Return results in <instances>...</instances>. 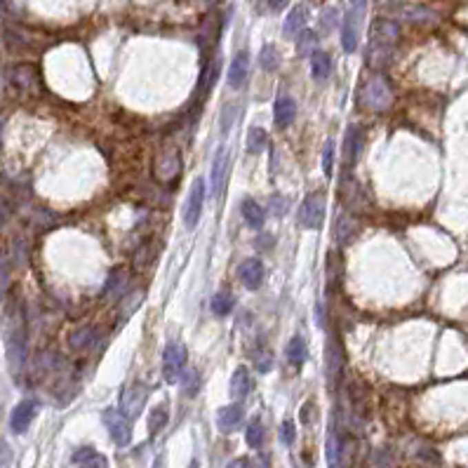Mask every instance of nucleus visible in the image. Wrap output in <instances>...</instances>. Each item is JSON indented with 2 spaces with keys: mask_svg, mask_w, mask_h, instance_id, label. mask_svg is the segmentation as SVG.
<instances>
[{
  "mask_svg": "<svg viewBox=\"0 0 468 468\" xmlns=\"http://www.w3.org/2000/svg\"><path fill=\"white\" fill-rule=\"evenodd\" d=\"M360 21H363V14L353 12V10H348L344 14V28H341V48H344V52H356L358 48V31H360Z\"/></svg>",
  "mask_w": 468,
  "mask_h": 468,
  "instance_id": "13",
  "label": "nucleus"
},
{
  "mask_svg": "<svg viewBox=\"0 0 468 468\" xmlns=\"http://www.w3.org/2000/svg\"><path fill=\"white\" fill-rule=\"evenodd\" d=\"M332 165H334V141L327 139L323 148V172L332 174Z\"/></svg>",
  "mask_w": 468,
  "mask_h": 468,
  "instance_id": "39",
  "label": "nucleus"
},
{
  "mask_svg": "<svg viewBox=\"0 0 468 468\" xmlns=\"http://www.w3.org/2000/svg\"><path fill=\"white\" fill-rule=\"evenodd\" d=\"M184 170V161H181L179 148L172 144H165L161 151L156 153V161H153V176L161 184H174L181 176Z\"/></svg>",
  "mask_w": 468,
  "mask_h": 468,
  "instance_id": "1",
  "label": "nucleus"
},
{
  "mask_svg": "<svg viewBox=\"0 0 468 468\" xmlns=\"http://www.w3.org/2000/svg\"><path fill=\"white\" fill-rule=\"evenodd\" d=\"M336 21H339V12H336L334 8H325V10H323V14H321V31H323V33L334 31Z\"/></svg>",
  "mask_w": 468,
  "mask_h": 468,
  "instance_id": "37",
  "label": "nucleus"
},
{
  "mask_svg": "<svg viewBox=\"0 0 468 468\" xmlns=\"http://www.w3.org/2000/svg\"><path fill=\"white\" fill-rule=\"evenodd\" d=\"M36 414H38V400L26 398V400H21L12 409V414H10V428H12L14 433H26L31 421L36 419Z\"/></svg>",
  "mask_w": 468,
  "mask_h": 468,
  "instance_id": "11",
  "label": "nucleus"
},
{
  "mask_svg": "<svg viewBox=\"0 0 468 468\" xmlns=\"http://www.w3.org/2000/svg\"><path fill=\"white\" fill-rule=\"evenodd\" d=\"M252 376L245 367H238L236 372L231 376V396L236 398V400H243V398L250 396V391H252Z\"/></svg>",
  "mask_w": 468,
  "mask_h": 468,
  "instance_id": "21",
  "label": "nucleus"
},
{
  "mask_svg": "<svg viewBox=\"0 0 468 468\" xmlns=\"http://www.w3.org/2000/svg\"><path fill=\"white\" fill-rule=\"evenodd\" d=\"M0 283H3V276H0Z\"/></svg>",
  "mask_w": 468,
  "mask_h": 468,
  "instance_id": "49",
  "label": "nucleus"
},
{
  "mask_svg": "<svg viewBox=\"0 0 468 468\" xmlns=\"http://www.w3.org/2000/svg\"><path fill=\"white\" fill-rule=\"evenodd\" d=\"M341 369H344V348H341L336 336H329L327 346H325V372H327L329 386L332 388L336 381H339Z\"/></svg>",
  "mask_w": 468,
  "mask_h": 468,
  "instance_id": "9",
  "label": "nucleus"
},
{
  "mask_svg": "<svg viewBox=\"0 0 468 468\" xmlns=\"http://www.w3.org/2000/svg\"><path fill=\"white\" fill-rule=\"evenodd\" d=\"M101 421H104L108 436L113 438V442L118 447H128L130 440H132V419L118 407H108L101 414Z\"/></svg>",
  "mask_w": 468,
  "mask_h": 468,
  "instance_id": "5",
  "label": "nucleus"
},
{
  "mask_svg": "<svg viewBox=\"0 0 468 468\" xmlns=\"http://www.w3.org/2000/svg\"><path fill=\"white\" fill-rule=\"evenodd\" d=\"M243 416H245V409L241 403L226 405V407H221L219 414H216V426H219L224 433H233L243 424Z\"/></svg>",
  "mask_w": 468,
  "mask_h": 468,
  "instance_id": "15",
  "label": "nucleus"
},
{
  "mask_svg": "<svg viewBox=\"0 0 468 468\" xmlns=\"http://www.w3.org/2000/svg\"><path fill=\"white\" fill-rule=\"evenodd\" d=\"M5 219H8V214H5V207H3V203H0V226L5 224Z\"/></svg>",
  "mask_w": 468,
  "mask_h": 468,
  "instance_id": "46",
  "label": "nucleus"
},
{
  "mask_svg": "<svg viewBox=\"0 0 468 468\" xmlns=\"http://www.w3.org/2000/svg\"><path fill=\"white\" fill-rule=\"evenodd\" d=\"M341 454H344V442H341L339 433H329L327 438V461L329 466L341 464Z\"/></svg>",
  "mask_w": 468,
  "mask_h": 468,
  "instance_id": "31",
  "label": "nucleus"
},
{
  "mask_svg": "<svg viewBox=\"0 0 468 468\" xmlns=\"http://www.w3.org/2000/svg\"><path fill=\"white\" fill-rule=\"evenodd\" d=\"M259 61H261V68H264V71H276L278 64H281V61H278V52H276L273 45H268V48L261 50Z\"/></svg>",
  "mask_w": 468,
  "mask_h": 468,
  "instance_id": "36",
  "label": "nucleus"
},
{
  "mask_svg": "<svg viewBox=\"0 0 468 468\" xmlns=\"http://www.w3.org/2000/svg\"><path fill=\"white\" fill-rule=\"evenodd\" d=\"M236 111H238V108L233 106V108H231V121H236ZM224 113H226V116H224V125H221V128H224V132H226V130H228V106H226V111H224Z\"/></svg>",
  "mask_w": 468,
  "mask_h": 468,
  "instance_id": "44",
  "label": "nucleus"
},
{
  "mask_svg": "<svg viewBox=\"0 0 468 468\" xmlns=\"http://www.w3.org/2000/svg\"><path fill=\"white\" fill-rule=\"evenodd\" d=\"M231 172V156H228L226 146H219L212 161V172H210V186H212L214 196H221L226 186V176Z\"/></svg>",
  "mask_w": 468,
  "mask_h": 468,
  "instance_id": "10",
  "label": "nucleus"
},
{
  "mask_svg": "<svg viewBox=\"0 0 468 468\" xmlns=\"http://www.w3.org/2000/svg\"><path fill=\"white\" fill-rule=\"evenodd\" d=\"M306 21H308V8L306 5H294L292 12L287 14V19H285V24H283V33L287 38H296L301 31H304Z\"/></svg>",
  "mask_w": 468,
  "mask_h": 468,
  "instance_id": "19",
  "label": "nucleus"
},
{
  "mask_svg": "<svg viewBox=\"0 0 468 468\" xmlns=\"http://www.w3.org/2000/svg\"><path fill=\"white\" fill-rule=\"evenodd\" d=\"M285 356H287V360L292 363L294 367L304 365V363H306V358H308L306 341L301 339V336H292V339L287 341V348H285Z\"/></svg>",
  "mask_w": 468,
  "mask_h": 468,
  "instance_id": "24",
  "label": "nucleus"
},
{
  "mask_svg": "<svg viewBox=\"0 0 468 468\" xmlns=\"http://www.w3.org/2000/svg\"><path fill=\"white\" fill-rule=\"evenodd\" d=\"M294 116H296V104H294L292 96H287V94L278 96L276 108H273V121H276V128L278 130L289 128V125L294 123Z\"/></svg>",
  "mask_w": 468,
  "mask_h": 468,
  "instance_id": "16",
  "label": "nucleus"
},
{
  "mask_svg": "<svg viewBox=\"0 0 468 468\" xmlns=\"http://www.w3.org/2000/svg\"><path fill=\"white\" fill-rule=\"evenodd\" d=\"M318 43V36L313 31H301L299 33V41H296V52L299 54H313V48H316Z\"/></svg>",
  "mask_w": 468,
  "mask_h": 468,
  "instance_id": "35",
  "label": "nucleus"
},
{
  "mask_svg": "<svg viewBox=\"0 0 468 468\" xmlns=\"http://www.w3.org/2000/svg\"><path fill=\"white\" fill-rule=\"evenodd\" d=\"M233 308V296L226 292V289H221V292H216L212 296V313L214 316H228Z\"/></svg>",
  "mask_w": 468,
  "mask_h": 468,
  "instance_id": "34",
  "label": "nucleus"
},
{
  "mask_svg": "<svg viewBox=\"0 0 468 468\" xmlns=\"http://www.w3.org/2000/svg\"><path fill=\"white\" fill-rule=\"evenodd\" d=\"M271 207H273V214H276V216H281V214H285V207H287V201H283V198L273 196V198H271Z\"/></svg>",
  "mask_w": 468,
  "mask_h": 468,
  "instance_id": "43",
  "label": "nucleus"
},
{
  "mask_svg": "<svg viewBox=\"0 0 468 468\" xmlns=\"http://www.w3.org/2000/svg\"><path fill=\"white\" fill-rule=\"evenodd\" d=\"M313 414H316V405H313V403H308V405L301 407V421H304V424L311 426L313 421H316V416H313Z\"/></svg>",
  "mask_w": 468,
  "mask_h": 468,
  "instance_id": "42",
  "label": "nucleus"
},
{
  "mask_svg": "<svg viewBox=\"0 0 468 468\" xmlns=\"http://www.w3.org/2000/svg\"><path fill=\"white\" fill-rule=\"evenodd\" d=\"M167 405H156V407L151 409V416H148V433L151 436H156V433L163 431V426L167 424Z\"/></svg>",
  "mask_w": 468,
  "mask_h": 468,
  "instance_id": "29",
  "label": "nucleus"
},
{
  "mask_svg": "<svg viewBox=\"0 0 468 468\" xmlns=\"http://www.w3.org/2000/svg\"><path fill=\"white\" fill-rule=\"evenodd\" d=\"M186 360H188V353H186V346L181 344V341H172V344H167V348H165V353H163L165 381H170V384L179 381L181 372H184V367H186Z\"/></svg>",
  "mask_w": 468,
  "mask_h": 468,
  "instance_id": "6",
  "label": "nucleus"
},
{
  "mask_svg": "<svg viewBox=\"0 0 468 468\" xmlns=\"http://www.w3.org/2000/svg\"><path fill=\"white\" fill-rule=\"evenodd\" d=\"M325 212H327V196L323 191H313L304 198L299 207V224L304 228H311V231H318L325 221Z\"/></svg>",
  "mask_w": 468,
  "mask_h": 468,
  "instance_id": "4",
  "label": "nucleus"
},
{
  "mask_svg": "<svg viewBox=\"0 0 468 468\" xmlns=\"http://www.w3.org/2000/svg\"><path fill=\"white\" fill-rule=\"evenodd\" d=\"M0 134H3V121H0Z\"/></svg>",
  "mask_w": 468,
  "mask_h": 468,
  "instance_id": "48",
  "label": "nucleus"
},
{
  "mask_svg": "<svg viewBox=\"0 0 468 468\" xmlns=\"http://www.w3.org/2000/svg\"><path fill=\"white\" fill-rule=\"evenodd\" d=\"M71 461L73 464H81V466H108V461L92 447L76 449V454L71 456Z\"/></svg>",
  "mask_w": 468,
  "mask_h": 468,
  "instance_id": "27",
  "label": "nucleus"
},
{
  "mask_svg": "<svg viewBox=\"0 0 468 468\" xmlns=\"http://www.w3.org/2000/svg\"><path fill=\"white\" fill-rule=\"evenodd\" d=\"M296 438V431H294V421H283L281 424V442L283 445H292Z\"/></svg>",
  "mask_w": 468,
  "mask_h": 468,
  "instance_id": "40",
  "label": "nucleus"
},
{
  "mask_svg": "<svg viewBox=\"0 0 468 468\" xmlns=\"http://www.w3.org/2000/svg\"><path fill=\"white\" fill-rule=\"evenodd\" d=\"M238 276H241L243 285L247 289H259L261 283H264V264H261L259 259H247L243 261L241 271H238Z\"/></svg>",
  "mask_w": 468,
  "mask_h": 468,
  "instance_id": "17",
  "label": "nucleus"
},
{
  "mask_svg": "<svg viewBox=\"0 0 468 468\" xmlns=\"http://www.w3.org/2000/svg\"><path fill=\"white\" fill-rule=\"evenodd\" d=\"M146 398H148V388L141 384V381H132V384H128L121 391V409L130 419H136V416L141 414V409H144Z\"/></svg>",
  "mask_w": 468,
  "mask_h": 468,
  "instance_id": "7",
  "label": "nucleus"
},
{
  "mask_svg": "<svg viewBox=\"0 0 468 468\" xmlns=\"http://www.w3.org/2000/svg\"><path fill=\"white\" fill-rule=\"evenodd\" d=\"M268 144V136H266V130L261 128H252L247 132V151L250 153H261Z\"/></svg>",
  "mask_w": 468,
  "mask_h": 468,
  "instance_id": "32",
  "label": "nucleus"
},
{
  "mask_svg": "<svg viewBox=\"0 0 468 468\" xmlns=\"http://www.w3.org/2000/svg\"><path fill=\"white\" fill-rule=\"evenodd\" d=\"M216 73H219V59H214V66L207 68V71L203 73V81H201V94L210 92V90L214 88L216 83Z\"/></svg>",
  "mask_w": 468,
  "mask_h": 468,
  "instance_id": "38",
  "label": "nucleus"
},
{
  "mask_svg": "<svg viewBox=\"0 0 468 468\" xmlns=\"http://www.w3.org/2000/svg\"><path fill=\"white\" fill-rule=\"evenodd\" d=\"M372 41H384V43H393L398 41V26L388 19H376L372 24V33H369Z\"/></svg>",
  "mask_w": 468,
  "mask_h": 468,
  "instance_id": "23",
  "label": "nucleus"
},
{
  "mask_svg": "<svg viewBox=\"0 0 468 468\" xmlns=\"http://www.w3.org/2000/svg\"><path fill=\"white\" fill-rule=\"evenodd\" d=\"M363 134H365L363 128H358V125H348V130L344 134V165L348 170H351L358 161H360Z\"/></svg>",
  "mask_w": 468,
  "mask_h": 468,
  "instance_id": "12",
  "label": "nucleus"
},
{
  "mask_svg": "<svg viewBox=\"0 0 468 468\" xmlns=\"http://www.w3.org/2000/svg\"><path fill=\"white\" fill-rule=\"evenodd\" d=\"M205 5H214V3H219V0H203Z\"/></svg>",
  "mask_w": 468,
  "mask_h": 468,
  "instance_id": "47",
  "label": "nucleus"
},
{
  "mask_svg": "<svg viewBox=\"0 0 468 468\" xmlns=\"http://www.w3.org/2000/svg\"><path fill=\"white\" fill-rule=\"evenodd\" d=\"M391 101H393V92L391 88H388V81L381 73L369 78V81L365 83V88L360 90V106L372 113L386 111V108L391 106Z\"/></svg>",
  "mask_w": 468,
  "mask_h": 468,
  "instance_id": "2",
  "label": "nucleus"
},
{
  "mask_svg": "<svg viewBox=\"0 0 468 468\" xmlns=\"http://www.w3.org/2000/svg\"><path fill=\"white\" fill-rule=\"evenodd\" d=\"M393 57V43H384V41H372L369 38V48H367V64L374 71H381L391 64Z\"/></svg>",
  "mask_w": 468,
  "mask_h": 468,
  "instance_id": "14",
  "label": "nucleus"
},
{
  "mask_svg": "<svg viewBox=\"0 0 468 468\" xmlns=\"http://www.w3.org/2000/svg\"><path fill=\"white\" fill-rule=\"evenodd\" d=\"M203 203H205V181L198 176L191 186V193L186 198V207H184V224L188 228H196L203 214Z\"/></svg>",
  "mask_w": 468,
  "mask_h": 468,
  "instance_id": "8",
  "label": "nucleus"
},
{
  "mask_svg": "<svg viewBox=\"0 0 468 468\" xmlns=\"http://www.w3.org/2000/svg\"><path fill=\"white\" fill-rule=\"evenodd\" d=\"M356 233H358V221L353 219L351 214H341L339 219H336V226H334V238H336V243L344 247V245H348L356 238Z\"/></svg>",
  "mask_w": 468,
  "mask_h": 468,
  "instance_id": "20",
  "label": "nucleus"
},
{
  "mask_svg": "<svg viewBox=\"0 0 468 468\" xmlns=\"http://www.w3.org/2000/svg\"><path fill=\"white\" fill-rule=\"evenodd\" d=\"M266 3H268V5H271V8H273V10H283V8H285V5H287V3H289V0H266Z\"/></svg>",
  "mask_w": 468,
  "mask_h": 468,
  "instance_id": "45",
  "label": "nucleus"
},
{
  "mask_svg": "<svg viewBox=\"0 0 468 468\" xmlns=\"http://www.w3.org/2000/svg\"><path fill=\"white\" fill-rule=\"evenodd\" d=\"M8 85L17 96L36 94L41 90V71L33 64H17L8 71Z\"/></svg>",
  "mask_w": 468,
  "mask_h": 468,
  "instance_id": "3",
  "label": "nucleus"
},
{
  "mask_svg": "<svg viewBox=\"0 0 468 468\" xmlns=\"http://www.w3.org/2000/svg\"><path fill=\"white\" fill-rule=\"evenodd\" d=\"M311 73L316 81H327L329 73H332V61H329V57L316 50V52L311 54Z\"/></svg>",
  "mask_w": 468,
  "mask_h": 468,
  "instance_id": "26",
  "label": "nucleus"
},
{
  "mask_svg": "<svg viewBox=\"0 0 468 468\" xmlns=\"http://www.w3.org/2000/svg\"><path fill=\"white\" fill-rule=\"evenodd\" d=\"M68 341H71V348H76V351H85V348H90L96 341V329L94 327H78L76 332H71Z\"/></svg>",
  "mask_w": 468,
  "mask_h": 468,
  "instance_id": "28",
  "label": "nucleus"
},
{
  "mask_svg": "<svg viewBox=\"0 0 468 468\" xmlns=\"http://www.w3.org/2000/svg\"><path fill=\"white\" fill-rule=\"evenodd\" d=\"M247 73H250V54L238 52L231 59V68H228V85H231L233 90L243 88L245 81H247Z\"/></svg>",
  "mask_w": 468,
  "mask_h": 468,
  "instance_id": "18",
  "label": "nucleus"
},
{
  "mask_svg": "<svg viewBox=\"0 0 468 468\" xmlns=\"http://www.w3.org/2000/svg\"><path fill=\"white\" fill-rule=\"evenodd\" d=\"M156 256H158V243L153 241H146V243H141L139 247H136V254H134V268L136 271H144V268H148L156 261Z\"/></svg>",
  "mask_w": 468,
  "mask_h": 468,
  "instance_id": "22",
  "label": "nucleus"
},
{
  "mask_svg": "<svg viewBox=\"0 0 468 468\" xmlns=\"http://www.w3.org/2000/svg\"><path fill=\"white\" fill-rule=\"evenodd\" d=\"M243 216H245V221L250 224V228H261L266 221V212L261 210V205L256 201H250V198H245L243 201Z\"/></svg>",
  "mask_w": 468,
  "mask_h": 468,
  "instance_id": "25",
  "label": "nucleus"
},
{
  "mask_svg": "<svg viewBox=\"0 0 468 468\" xmlns=\"http://www.w3.org/2000/svg\"><path fill=\"white\" fill-rule=\"evenodd\" d=\"M264 426H261L259 419H252V424L247 426V433H245V440H247V445L252 449H259L261 445H264Z\"/></svg>",
  "mask_w": 468,
  "mask_h": 468,
  "instance_id": "33",
  "label": "nucleus"
},
{
  "mask_svg": "<svg viewBox=\"0 0 468 468\" xmlns=\"http://www.w3.org/2000/svg\"><path fill=\"white\" fill-rule=\"evenodd\" d=\"M198 384H201V381H198V372L193 369V372H188V374H186L184 391H186V393H196V391H198Z\"/></svg>",
  "mask_w": 468,
  "mask_h": 468,
  "instance_id": "41",
  "label": "nucleus"
},
{
  "mask_svg": "<svg viewBox=\"0 0 468 468\" xmlns=\"http://www.w3.org/2000/svg\"><path fill=\"white\" fill-rule=\"evenodd\" d=\"M252 360H254V367L266 374V372H271V367H273V353L268 351L264 344H259L252 351Z\"/></svg>",
  "mask_w": 468,
  "mask_h": 468,
  "instance_id": "30",
  "label": "nucleus"
}]
</instances>
